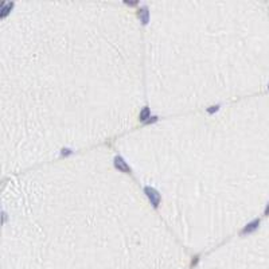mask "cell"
I'll list each match as a JSON object with an SVG mask.
<instances>
[{"mask_svg": "<svg viewBox=\"0 0 269 269\" xmlns=\"http://www.w3.org/2000/svg\"><path fill=\"white\" fill-rule=\"evenodd\" d=\"M115 166L119 168V170H121V171H124V172H129V167H128V164L125 163L121 157H119V156H116L115 157Z\"/></svg>", "mask_w": 269, "mask_h": 269, "instance_id": "7a4b0ae2", "label": "cell"}, {"mask_svg": "<svg viewBox=\"0 0 269 269\" xmlns=\"http://www.w3.org/2000/svg\"><path fill=\"white\" fill-rule=\"evenodd\" d=\"M140 119H141V120L151 119V117H149V109H148V108H144V109H143V112L140 113Z\"/></svg>", "mask_w": 269, "mask_h": 269, "instance_id": "3957f363", "label": "cell"}, {"mask_svg": "<svg viewBox=\"0 0 269 269\" xmlns=\"http://www.w3.org/2000/svg\"><path fill=\"white\" fill-rule=\"evenodd\" d=\"M144 191H145V194H147V196L149 198V201H151V203L156 207L159 205V202H160V195L157 194V191L151 188V187H145Z\"/></svg>", "mask_w": 269, "mask_h": 269, "instance_id": "6da1fadb", "label": "cell"}, {"mask_svg": "<svg viewBox=\"0 0 269 269\" xmlns=\"http://www.w3.org/2000/svg\"><path fill=\"white\" fill-rule=\"evenodd\" d=\"M256 225H258V221H254V222H253V224H249L248 226H246V228H245L244 230H242V233L250 232V230H252V229H254V228H256Z\"/></svg>", "mask_w": 269, "mask_h": 269, "instance_id": "277c9868", "label": "cell"}]
</instances>
